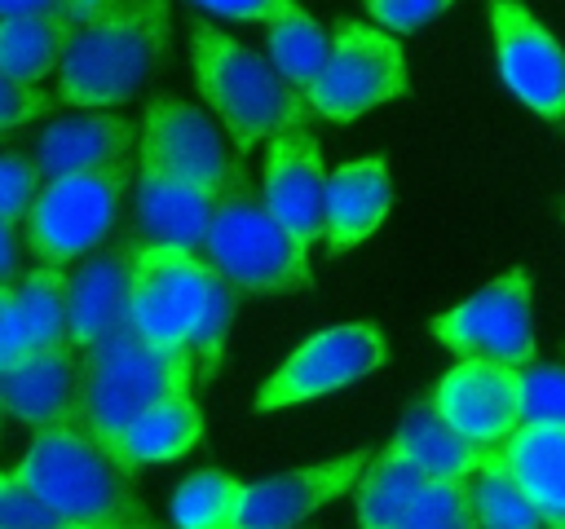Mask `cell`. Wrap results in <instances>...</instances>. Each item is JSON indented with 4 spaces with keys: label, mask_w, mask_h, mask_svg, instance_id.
Masks as SVG:
<instances>
[{
    "label": "cell",
    "mask_w": 565,
    "mask_h": 529,
    "mask_svg": "<svg viewBox=\"0 0 565 529\" xmlns=\"http://www.w3.org/2000/svg\"><path fill=\"white\" fill-rule=\"evenodd\" d=\"M18 467L53 507L88 529H159L128 481L132 472L97 441L79 406L35 428Z\"/></svg>",
    "instance_id": "cell-2"
},
{
    "label": "cell",
    "mask_w": 565,
    "mask_h": 529,
    "mask_svg": "<svg viewBox=\"0 0 565 529\" xmlns=\"http://www.w3.org/2000/svg\"><path fill=\"white\" fill-rule=\"evenodd\" d=\"M172 40L168 0H119L97 22L79 26L57 71V101L75 110H110L137 97L159 71Z\"/></svg>",
    "instance_id": "cell-3"
},
{
    "label": "cell",
    "mask_w": 565,
    "mask_h": 529,
    "mask_svg": "<svg viewBox=\"0 0 565 529\" xmlns=\"http://www.w3.org/2000/svg\"><path fill=\"white\" fill-rule=\"evenodd\" d=\"M194 375H199V361L190 348L150 344L146 335L128 331L97 348H84L79 410H84L88 428L97 432V441L106 450H115V441L124 436V428L132 419H141L150 406H159L177 392H190Z\"/></svg>",
    "instance_id": "cell-6"
},
{
    "label": "cell",
    "mask_w": 565,
    "mask_h": 529,
    "mask_svg": "<svg viewBox=\"0 0 565 529\" xmlns=\"http://www.w3.org/2000/svg\"><path fill=\"white\" fill-rule=\"evenodd\" d=\"M525 419L565 423V366H525Z\"/></svg>",
    "instance_id": "cell-33"
},
{
    "label": "cell",
    "mask_w": 565,
    "mask_h": 529,
    "mask_svg": "<svg viewBox=\"0 0 565 529\" xmlns=\"http://www.w3.org/2000/svg\"><path fill=\"white\" fill-rule=\"evenodd\" d=\"M79 26H71L57 13H13L0 22V75L40 84L44 75L62 71L71 40Z\"/></svg>",
    "instance_id": "cell-26"
},
{
    "label": "cell",
    "mask_w": 565,
    "mask_h": 529,
    "mask_svg": "<svg viewBox=\"0 0 565 529\" xmlns=\"http://www.w3.org/2000/svg\"><path fill=\"white\" fill-rule=\"evenodd\" d=\"M132 159L88 168V172H66L40 185L35 203L22 216V242L40 264H71L106 242L124 212V194L137 181Z\"/></svg>",
    "instance_id": "cell-7"
},
{
    "label": "cell",
    "mask_w": 565,
    "mask_h": 529,
    "mask_svg": "<svg viewBox=\"0 0 565 529\" xmlns=\"http://www.w3.org/2000/svg\"><path fill=\"white\" fill-rule=\"evenodd\" d=\"M190 66H194V84L203 93V101L212 106V115L221 119V128L230 132L234 150L247 154L252 145L291 132V128H309V101L305 93L260 53L243 48L234 35L194 22L190 26Z\"/></svg>",
    "instance_id": "cell-4"
},
{
    "label": "cell",
    "mask_w": 565,
    "mask_h": 529,
    "mask_svg": "<svg viewBox=\"0 0 565 529\" xmlns=\"http://www.w3.org/2000/svg\"><path fill=\"white\" fill-rule=\"evenodd\" d=\"M53 106V97L40 93V84H26V79H13V75H0V128L13 132L22 128L26 119L44 115Z\"/></svg>",
    "instance_id": "cell-35"
},
{
    "label": "cell",
    "mask_w": 565,
    "mask_h": 529,
    "mask_svg": "<svg viewBox=\"0 0 565 529\" xmlns=\"http://www.w3.org/2000/svg\"><path fill=\"white\" fill-rule=\"evenodd\" d=\"M388 344L371 322H344L331 331L309 335L256 392V410H282L313 397H327L344 384L366 379L375 366H384Z\"/></svg>",
    "instance_id": "cell-10"
},
{
    "label": "cell",
    "mask_w": 565,
    "mask_h": 529,
    "mask_svg": "<svg viewBox=\"0 0 565 529\" xmlns=\"http://www.w3.org/2000/svg\"><path fill=\"white\" fill-rule=\"evenodd\" d=\"M234 159L221 128L212 123L207 110L181 101V97H150L146 110H141V163H154L163 172H177L194 185H207V190H225L230 172H234Z\"/></svg>",
    "instance_id": "cell-13"
},
{
    "label": "cell",
    "mask_w": 565,
    "mask_h": 529,
    "mask_svg": "<svg viewBox=\"0 0 565 529\" xmlns=\"http://www.w3.org/2000/svg\"><path fill=\"white\" fill-rule=\"evenodd\" d=\"M40 185H44V172H40L35 154H22L18 145H9L4 163H0V220H22L40 194Z\"/></svg>",
    "instance_id": "cell-32"
},
{
    "label": "cell",
    "mask_w": 565,
    "mask_h": 529,
    "mask_svg": "<svg viewBox=\"0 0 565 529\" xmlns=\"http://www.w3.org/2000/svg\"><path fill=\"white\" fill-rule=\"evenodd\" d=\"M428 401L468 441H477L481 450H499L525 423V366L463 357L437 379Z\"/></svg>",
    "instance_id": "cell-11"
},
{
    "label": "cell",
    "mask_w": 565,
    "mask_h": 529,
    "mask_svg": "<svg viewBox=\"0 0 565 529\" xmlns=\"http://www.w3.org/2000/svg\"><path fill=\"white\" fill-rule=\"evenodd\" d=\"M371 454L375 450H353V454H335L327 463H309V467H291V472L252 481L243 494L238 529H296L318 507L358 489Z\"/></svg>",
    "instance_id": "cell-14"
},
{
    "label": "cell",
    "mask_w": 565,
    "mask_h": 529,
    "mask_svg": "<svg viewBox=\"0 0 565 529\" xmlns=\"http://www.w3.org/2000/svg\"><path fill=\"white\" fill-rule=\"evenodd\" d=\"M243 494L247 485L225 467H199L172 489L168 516L177 529H238Z\"/></svg>",
    "instance_id": "cell-27"
},
{
    "label": "cell",
    "mask_w": 565,
    "mask_h": 529,
    "mask_svg": "<svg viewBox=\"0 0 565 529\" xmlns=\"http://www.w3.org/2000/svg\"><path fill=\"white\" fill-rule=\"evenodd\" d=\"M115 4L119 0H0V13L4 18H13V13H57L71 26H88L102 13H110Z\"/></svg>",
    "instance_id": "cell-36"
},
{
    "label": "cell",
    "mask_w": 565,
    "mask_h": 529,
    "mask_svg": "<svg viewBox=\"0 0 565 529\" xmlns=\"http://www.w3.org/2000/svg\"><path fill=\"white\" fill-rule=\"evenodd\" d=\"M0 529H88L79 520H71L62 507H53L13 463L0 476Z\"/></svg>",
    "instance_id": "cell-30"
},
{
    "label": "cell",
    "mask_w": 565,
    "mask_h": 529,
    "mask_svg": "<svg viewBox=\"0 0 565 529\" xmlns=\"http://www.w3.org/2000/svg\"><path fill=\"white\" fill-rule=\"evenodd\" d=\"M84 392V348L75 339H57L49 348H31L26 357L0 366V406L13 423L44 428L79 406Z\"/></svg>",
    "instance_id": "cell-16"
},
{
    "label": "cell",
    "mask_w": 565,
    "mask_h": 529,
    "mask_svg": "<svg viewBox=\"0 0 565 529\" xmlns=\"http://www.w3.org/2000/svg\"><path fill=\"white\" fill-rule=\"evenodd\" d=\"M402 529H481L472 481H428Z\"/></svg>",
    "instance_id": "cell-31"
},
{
    "label": "cell",
    "mask_w": 565,
    "mask_h": 529,
    "mask_svg": "<svg viewBox=\"0 0 565 529\" xmlns=\"http://www.w3.org/2000/svg\"><path fill=\"white\" fill-rule=\"evenodd\" d=\"M393 445H402L428 472V481H472V472L490 454L477 441H468L455 423H446L433 401H419L406 410L402 428L393 432Z\"/></svg>",
    "instance_id": "cell-25"
},
{
    "label": "cell",
    "mask_w": 565,
    "mask_h": 529,
    "mask_svg": "<svg viewBox=\"0 0 565 529\" xmlns=\"http://www.w3.org/2000/svg\"><path fill=\"white\" fill-rule=\"evenodd\" d=\"M433 339L455 357H486L530 366L534 357V282L525 269H508L455 309L433 317Z\"/></svg>",
    "instance_id": "cell-9"
},
{
    "label": "cell",
    "mask_w": 565,
    "mask_h": 529,
    "mask_svg": "<svg viewBox=\"0 0 565 529\" xmlns=\"http://www.w3.org/2000/svg\"><path fill=\"white\" fill-rule=\"evenodd\" d=\"M472 498H477L481 529H543L547 525L499 450H490L486 463L472 472Z\"/></svg>",
    "instance_id": "cell-29"
},
{
    "label": "cell",
    "mask_w": 565,
    "mask_h": 529,
    "mask_svg": "<svg viewBox=\"0 0 565 529\" xmlns=\"http://www.w3.org/2000/svg\"><path fill=\"white\" fill-rule=\"evenodd\" d=\"M561 529H565V525H561Z\"/></svg>",
    "instance_id": "cell-39"
},
{
    "label": "cell",
    "mask_w": 565,
    "mask_h": 529,
    "mask_svg": "<svg viewBox=\"0 0 565 529\" xmlns=\"http://www.w3.org/2000/svg\"><path fill=\"white\" fill-rule=\"evenodd\" d=\"M203 256L247 295H282L313 282L309 247L269 212L265 194L243 168V154L234 159V172L212 207Z\"/></svg>",
    "instance_id": "cell-5"
},
{
    "label": "cell",
    "mask_w": 565,
    "mask_h": 529,
    "mask_svg": "<svg viewBox=\"0 0 565 529\" xmlns=\"http://www.w3.org/2000/svg\"><path fill=\"white\" fill-rule=\"evenodd\" d=\"M132 247V331L150 344L190 348L199 375L221 370L225 335L234 322V282L181 242H128Z\"/></svg>",
    "instance_id": "cell-1"
},
{
    "label": "cell",
    "mask_w": 565,
    "mask_h": 529,
    "mask_svg": "<svg viewBox=\"0 0 565 529\" xmlns=\"http://www.w3.org/2000/svg\"><path fill=\"white\" fill-rule=\"evenodd\" d=\"M327 168L322 150L309 128H291L269 137L265 168H260V194L269 212L305 242L313 247L322 238V212H327Z\"/></svg>",
    "instance_id": "cell-15"
},
{
    "label": "cell",
    "mask_w": 565,
    "mask_h": 529,
    "mask_svg": "<svg viewBox=\"0 0 565 529\" xmlns=\"http://www.w3.org/2000/svg\"><path fill=\"white\" fill-rule=\"evenodd\" d=\"M490 31L503 84L539 119H565V48L556 35L516 0H490Z\"/></svg>",
    "instance_id": "cell-12"
},
{
    "label": "cell",
    "mask_w": 565,
    "mask_h": 529,
    "mask_svg": "<svg viewBox=\"0 0 565 529\" xmlns=\"http://www.w3.org/2000/svg\"><path fill=\"white\" fill-rule=\"evenodd\" d=\"M393 207V181L384 159H353L331 172L327 181V212H322V238L331 256L353 251L362 238H371Z\"/></svg>",
    "instance_id": "cell-20"
},
{
    "label": "cell",
    "mask_w": 565,
    "mask_h": 529,
    "mask_svg": "<svg viewBox=\"0 0 565 529\" xmlns=\"http://www.w3.org/2000/svg\"><path fill=\"white\" fill-rule=\"evenodd\" d=\"M57 339H71V273L62 264H35L0 287V366Z\"/></svg>",
    "instance_id": "cell-17"
},
{
    "label": "cell",
    "mask_w": 565,
    "mask_h": 529,
    "mask_svg": "<svg viewBox=\"0 0 565 529\" xmlns=\"http://www.w3.org/2000/svg\"><path fill=\"white\" fill-rule=\"evenodd\" d=\"M543 529H561V525H543Z\"/></svg>",
    "instance_id": "cell-38"
},
{
    "label": "cell",
    "mask_w": 565,
    "mask_h": 529,
    "mask_svg": "<svg viewBox=\"0 0 565 529\" xmlns=\"http://www.w3.org/2000/svg\"><path fill=\"white\" fill-rule=\"evenodd\" d=\"M199 436H203V410L190 392H177V397L150 406L141 419H132L110 454L128 472H141L150 463H172V458L190 454L199 445Z\"/></svg>",
    "instance_id": "cell-23"
},
{
    "label": "cell",
    "mask_w": 565,
    "mask_h": 529,
    "mask_svg": "<svg viewBox=\"0 0 565 529\" xmlns=\"http://www.w3.org/2000/svg\"><path fill=\"white\" fill-rule=\"evenodd\" d=\"M446 4H455V0H366V13H371L384 31L406 35V31H419L424 22H433Z\"/></svg>",
    "instance_id": "cell-34"
},
{
    "label": "cell",
    "mask_w": 565,
    "mask_h": 529,
    "mask_svg": "<svg viewBox=\"0 0 565 529\" xmlns=\"http://www.w3.org/2000/svg\"><path fill=\"white\" fill-rule=\"evenodd\" d=\"M216 198L221 194L207 190V185H194V181H185L177 172H163L154 163H141L137 168V181H132L137 234L141 238H154V242L203 247Z\"/></svg>",
    "instance_id": "cell-19"
},
{
    "label": "cell",
    "mask_w": 565,
    "mask_h": 529,
    "mask_svg": "<svg viewBox=\"0 0 565 529\" xmlns=\"http://www.w3.org/2000/svg\"><path fill=\"white\" fill-rule=\"evenodd\" d=\"M406 93H411V75H406V57L393 31L362 26V22H335L327 66L305 93V101L318 119L349 123Z\"/></svg>",
    "instance_id": "cell-8"
},
{
    "label": "cell",
    "mask_w": 565,
    "mask_h": 529,
    "mask_svg": "<svg viewBox=\"0 0 565 529\" xmlns=\"http://www.w3.org/2000/svg\"><path fill=\"white\" fill-rule=\"evenodd\" d=\"M265 26H269V62H274L300 93H309L313 79L322 75V66H327L331 35H327L296 0H282Z\"/></svg>",
    "instance_id": "cell-28"
},
{
    "label": "cell",
    "mask_w": 565,
    "mask_h": 529,
    "mask_svg": "<svg viewBox=\"0 0 565 529\" xmlns=\"http://www.w3.org/2000/svg\"><path fill=\"white\" fill-rule=\"evenodd\" d=\"M503 463L525 485L530 503L543 511L547 525H565V423L556 419H525L503 445Z\"/></svg>",
    "instance_id": "cell-22"
},
{
    "label": "cell",
    "mask_w": 565,
    "mask_h": 529,
    "mask_svg": "<svg viewBox=\"0 0 565 529\" xmlns=\"http://www.w3.org/2000/svg\"><path fill=\"white\" fill-rule=\"evenodd\" d=\"M132 145H137V132L128 119H119L110 110H84V115H62L44 128V137L35 141V163H40L44 181H53L66 172L119 163L132 154Z\"/></svg>",
    "instance_id": "cell-21"
},
{
    "label": "cell",
    "mask_w": 565,
    "mask_h": 529,
    "mask_svg": "<svg viewBox=\"0 0 565 529\" xmlns=\"http://www.w3.org/2000/svg\"><path fill=\"white\" fill-rule=\"evenodd\" d=\"M194 4L212 9L221 18H238V22H269L282 0H194Z\"/></svg>",
    "instance_id": "cell-37"
},
{
    "label": "cell",
    "mask_w": 565,
    "mask_h": 529,
    "mask_svg": "<svg viewBox=\"0 0 565 529\" xmlns=\"http://www.w3.org/2000/svg\"><path fill=\"white\" fill-rule=\"evenodd\" d=\"M428 485V472L402 450V445H384L371 454L358 489H353V507H358V529H402L411 507L419 503Z\"/></svg>",
    "instance_id": "cell-24"
},
{
    "label": "cell",
    "mask_w": 565,
    "mask_h": 529,
    "mask_svg": "<svg viewBox=\"0 0 565 529\" xmlns=\"http://www.w3.org/2000/svg\"><path fill=\"white\" fill-rule=\"evenodd\" d=\"M132 331V247L88 251L71 273V339L97 348Z\"/></svg>",
    "instance_id": "cell-18"
}]
</instances>
